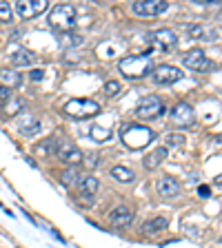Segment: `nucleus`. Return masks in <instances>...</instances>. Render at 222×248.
<instances>
[{
  "instance_id": "nucleus-36",
  "label": "nucleus",
  "mask_w": 222,
  "mask_h": 248,
  "mask_svg": "<svg viewBox=\"0 0 222 248\" xmlns=\"http://www.w3.org/2000/svg\"><path fill=\"white\" fill-rule=\"evenodd\" d=\"M220 244H222V237H220Z\"/></svg>"
},
{
  "instance_id": "nucleus-16",
  "label": "nucleus",
  "mask_w": 222,
  "mask_h": 248,
  "mask_svg": "<svg viewBox=\"0 0 222 248\" xmlns=\"http://www.w3.org/2000/svg\"><path fill=\"white\" fill-rule=\"evenodd\" d=\"M0 84L7 89H16L22 84V76L18 71H14V69H2L0 71Z\"/></svg>"
},
{
  "instance_id": "nucleus-11",
  "label": "nucleus",
  "mask_w": 222,
  "mask_h": 248,
  "mask_svg": "<svg viewBox=\"0 0 222 248\" xmlns=\"http://www.w3.org/2000/svg\"><path fill=\"white\" fill-rule=\"evenodd\" d=\"M171 122L178 124V126H191L196 122V113H193L191 104L180 102L171 108Z\"/></svg>"
},
{
  "instance_id": "nucleus-2",
  "label": "nucleus",
  "mask_w": 222,
  "mask_h": 248,
  "mask_svg": "<svg viewBox=\"0 0 222 248\" xmlns=\"http://www.w3.org/2000/svg\"><path fill=\"white\" fill-rule=\"evenodd\" d=\"M118 69L124 78H131V80H140L151 71V58L147 53L142 56H127L118 62Z\"/></svg>"
},
{
  "instance_id": "nucleus-3",
  "label": "nucleus",
  "mask_w": 222,
  "mask_h": 248,
  "mask_svg": "<svg viewBox=\"0 0 222 248\" xmlns=\"http://www.w3.org/2000/svg\"><path fill=\"white\" fill-rule=\"evenodd\" d=\"M76 7L73 5H56L49 14V25L53 29L62 31V33H69V31L76 27Z\"/></svg>"
},
{
  "instance_id": "nucleus-35",
  "label": "nucleus",
  "mask_w": 222,
  "mask_h": 248,
  "mask_svg": "<svg viewBox=\"0 0 222 248\" xmlns=\"http://www.w3.org/2000/svg\"><path fill=\"white\" fill-rule=\"evenodd\" d=\"M216 184H220V186H222V175H218V177H216Z\"/></svg>"
},
{
  "instance_id": "nucleus-7",
  "label": "nucleus",
  "mask_w": 222,
  "mask_h": 248,
  "mask_svg": "<svg viewBox=\"0 0 222 248\" xmlns=\"http://www.w3.org/2000/svg\"><path fill=\"white\" fill-rule=\"evenodd\" d=\"M136 16H160L162 11L169 9L167 0H136L131 5Z\"/></svg>"
},
{
  "instance_id": "nucleus-22",
  "label": "nucleus",
  "mask_w": 222,
  "mask_h": 248,
  "mask_svg": "<svg viewBox=\"0 0 222 248\" xmlns=\"http://www.w3.org/2000/svg\"><path fill=\"white\" fill-rule=\"evenodd\" d=\"M22 107H25V100L22 98H14V95H11V100L9 102H7V115H18L22 111Z\"/></svg>"
},
{
  "instance_id": "nucleus-8",
  "label": "nucleus",
  "mask_w": 222,
  "mask_h": 248,
  "mask_svg": "<svg viewBox=\"0 0 222 248\" xmlns=\"http://www.w3.org/2000/svg\"><path fill=\"white\" fill-rule=\"evenodd\" d=\"M182 76L185 73L178 67H173V64H160V67H155L151 71V78H154L155 84H173L178 80H182Z\"/></svg>"
},
{
  "instance_id": "nucleus-15",
  "label": "nucleus",
  "mask_w": 222,
  "mask_h": 248,
  "mask_svg": "<svg viewBox=\"0 0 222 248\" xmlns=\"http://www.w3.org/2000/svg\"><path fill=\"white\" fill-rule=\"evenodd\" d=\"M167 226H169V219H167V217H162V215H158V217H154V219H149V222L142 224V228H140V231L145 232V235H155V232L165 231Z\"/></svg>"
},
{
  "instance_id": "nucleus-21",
  "label": "nucleus",
  "mask_w": 222,
  "mask_h": 248,
  "mask_svg": "<svg viewBox=\"0 0 222 248\" xmlns=\"http://www.w3.org/2000/svg\"><path fill=\"white\" fill-rule=\"evenodd\" d=\"M89 135H91L96 142H104V140L111 138V129H104V126H91V129H89Z\"/></svg>"
},
{
  "instance_id": "nucleus-29",
  "label": "nucleus",
  "mask_w": 222,
  "mask_h": 248,
  "mask_svg": "<svg viewBox=\"0 0 222 248\" xmlns=\"http://www.w3.org/2000/svg\"><path fill=\"white\" fill-rule=\"evenodd\" d=\"M120 82H116V80H109V82H104V93H107L109 98H114V95H118L120 93Z\"/></svg>"
},
{
  "instance_id": "nucleus-26",
  "label": "nucleus",
  "mask_w": 222,
  "mask_h": 248,
  "mask_svg": "<svg viewBox=\"0 0 222 248\" xmlns=\"http://www.w3.org/2000/svg\"><path fill=\"white\" fill-rule=\"evenodd\" d=\"M60 42L65 46H78V45H85V38L80 33H67L65 38H60Z\"/></svg>"
},
{
  "instance_id": "nucleus-33",
  "label": "nucleus",
  "mask_w": 222,
  "mask_h": 248,
  "mask_svg": "<svg viewBox=\"0 0 222 248\" xmlns=\"http://www.w3.org/2000/svg\"><path fill=\"white\" fill-rule=\"evenodd\" d=\"M29 78L38 82V80H42V78H45V71H42V69H31V71H29Z\"/></svg>"
},
{
  "instance_id": "nucleus-23",
  "label": "nucleus",
  "mask_w": 222,
  "mask_h": 248,
  "mask_svg": "<svg viewBox=\"0 0 222 248\" xmlns=\"http://www.w3.org/2000/svg\"><path fill=\"white\" fill-rule=\"evenodd\" d=\"M209 31L205 29V27H200V25H189L187 27V36L189 38H193V40H205V36H207Z\"/></svg>"
},
{
  "instance_id": "nucleus-17",
  "label": "nucleus",
  "mask_w": 222,
  "mask_h": 248,
  "mask_svg": "<svg viewBox=\"0 0 222 248\" xmlns=\"http://www.w3.org/2000/svg\"><path fill=\"white\" fill-rule=\"evenodd\" d=\"M167 155H169V149H165V146H160V149H154L145 157V166H147V169H158V166H160L162 162L167 160Z\"/></svg>"
},
{
  "instance_id": "nucleus-4",
  "label": "nucleus",
  "mask_w": 222,
  "mask_h": 248,
  "mask_svg": "<svg viewBox=\"0 0 222 248\" xmlns=\"http://www.w3.org/2000/svg\"><path fill=\"white\" fill-rule=\"evenodd\" d=\"M65 113L71 115V118H93V115H98L100 111V104L96 100H89V98H71L65 102Z\"/></svg>"
},
{
  "instance_id": "nucleus-12",
  "label": "nucleus",
  "mask_w": 222,
  "mask_h": 248,
  "mask_svg": "<svg viewBox=\"0 0 222 248\" xmlns=\"http://www.w3.org/2000/svg\"><path fill=\"white\" fill-rule=\"evenodd\" d=\"M56 155L60 157L62 162H67V164L76 166L83 162L85 153L80 149H76V146L71 144V142H60V144H56Z\"/></svg>"
},
{
  "instance_id": "nucleus-28",
  "label": "nucleus",
  "mask_w": 222,
  "mask_h": 248,
  "mask_svg": "<svg viewBox=\"0 0 222 248\" xmlns=\"http://www.w3.org/2000/svg\"><path fill=\"white\" fill-rule=\"evenodd\" d=\"M14 20V11H11L9 2H0V22H11Z\"/></svg>"
},
{
  "instance_id": "nucleus-27",
  "label": "nucleus",
  "mask_w": 222,
  "mask_h": 248,
  "mask_svg": "<svg viewBox=\"0 0 222 248\" xmlns=\"http://www.w3.org/2000/svg\"><path fill=\"white\" fill-rule=\"evenodd\" d=\"M20 133H22V135H27V138H31V135L40 133V122H38V120H31V124H29V126H27V124H22Z\"/></svg>"
},
{
  "instance_id": "nucleus-9",
  "label": "nucleus",
  "mask_w": 222,
  "mask_h": 248,
  "mask_svg": "<svg viewBox=\"0 0 222 248\" xmlns=\"http://www.w3.org/2000/svg\"><path fill=\"white\" fill-rule=\"evenodd\" d=\"M149 42L158 51H169V49H173V46L178 45V38L171 29H158L149 36Z\"/></svg>"
},
{
  "instance_id": "nucleus-19",
  "label": "nucleus",
  "mask_w": 222,
  "mask_h": 248,
  "mask_svg": "<svg viewBox=\"0 0 222 248\" xmlns=\"http://www.w3.org/2000/svg\"><path fill=\"white\" fill-rule=\"evenodd\" d=\"M34 60H36V56H34L31 51H27V49H20V51H16L14 58H11L14 67H31V64H34Z\"/></svg>"
},
{
  "instance_id": "nucleus-31",
  "label": "nucleus",
  "mask_w": 222,
  "mask_h": 248,
  "mask_svg": "<svg viewBox=\"0 0 222 248\" xmlns=\"http://www.w3.org/2000/svg\"><path fill=\"white\" fill-rule=\"evenodd\" d=\"M83 160H85V164H87L89 169H93V166L98 164V155H96V153H87Z\"/></svg>"
},
{
  "instance_id": "nucleus-25",
  "label": "nucleus",
  "mask_w": 222,
  "mask_h": 248,
  "mask_svg": "<svg viewBox=\"0 0 222 248\" xmlns=\"http://www.w3.org/2000/svg\"><path fill=\"white\" fill-rule=\"evenodd\" d=\"M78 177H80V175H78L76 166H71V169H67V170H65V173H62L60 182H62V184H65V186H73V184H76V180H78Z\"/></svg>"
},
{
  "instance_id": "nucleus-24",
  "label": "nucleus",
  "mask_w": 222,
  "mask_h": 248,
  "mask_svg": "<svg viewBox=\"0 0 222 248\" xmlns=\"http://www.w3.org/2000/svg\"><path fill=\"white\" fill-rule=\"evenodd\" d=\"M185 144V135L182 133H167L165 135V149H171V146H182Z\"/></svg>"
},
{
  "instance_id": "nucleus-10",
  "label": "nucleus",
  "mask_w": 222,
  "mask_h": 248,
  "mask_svg": "<svg viewBox=\"0 0 222 248\" xmlns=\"http://www.w3.org/2000/svg\"><path fill=\"white\" fill-rule=\"evenodd\" d=\"M47 7H49L47 0H18L16 2V9H18L20 18H25V20H31V18L40 16Z\"/></svg>"
},
{
  "instance_id": "nucleus-30",
  "label": "nucleus",
  "mask_w": 222,
  "mask_h": 248,
  "mask_svg": "<svg viewBox=\"0 0 222 248\" xmlns=\"http://www.w3.org/2000/svg\"><path fill=\"white\" fill-rule=\"evenodd\" d=\"M53 140H45V142H40L38 144V153L40 155H51V151H53Z\"/></svg>"
},
{
  "instance_id": "nucleus-5",
  "label": "nucleus",
  "mask_w": 222,
  "mask_h": 248,
  "mask_svg": "<svg viewBox=\"0 0 222 248\" xmlns=\"http://www.w3.org/2000/svg\"><path fill=\"white\" fill-rule=\"evenodd\" d=\"M165 108L167 107L162 102V98H158V95H145V98L136 104V115L140 120H155L165 113Z\"/></svg>"
},
{
  "instance_id": "nucleus-14",
  "label": "nucleus",
  "mask_w": 222,
  "mask_h": 248,
  "mask_svg": "<svg viewBox=\"0 0 222 248\" xmlns=\"http://www.w3.org/2000/svg\"><path fill=\"white\" fill-rule=\"evenodd\" d=\"M158 193H160V197H178L180 195V184H178L173 177H169V175H165V177H160L158 180Z\"/></svg>"
},
{
  "instance_id": "nucleus-1",
  "label": "nucleus",
  "mask_w": 222,
  "mask_h": 248,
  "mask_svg": "<svg viewBox=\"0 0 222 248\" xmlns=\"http://www.w3.org/2000/svg\"><path fill=\"white\" fill-rule=\"evenodd\" d=\"M120 138H122V142L129 146V149L140 151L154 142L155 133L149 126H142V124H124L122 129H120Z\"/></svg>"
},
{
  "instance_id": "nucleus-18",
  "label": "nucleus",
  "mask_w": 222,
  "mask_h": 248,
  "mask_svg": "<svg viewBox=\"0 0 222 248\" xmlns=\"http://www.w3.org/2000/svg\"><path fill=\"white\" fill-rule=\"evenodd\" d=\"M98 188H100V180L96 175H87L80 180V193H83V197H93L98 193Z\"/></svg>"
},
{
  "instance_id": "nucleus-13",
  "label": "nucleus",
  "mask_w": 222,
  "mask_h": 248,
  "mask_svg": "<svg viewBox=\"0 0 222 248\" xmlns=\"http://www.w3.org/2000/svg\"><path fill=\"white\" fill-rule=\"evenodd\" d=\"M109 222L114 224L116 228H127L131 222H134V213L127 206H116L114 211L109 213Z\"/></svg>"
},
{
  "instance_id": "nucleus-20",
  "label": "nucleus",
  "mask_w": 222,
  "mask_h": 248,
  "mask_svg": "<svg viewBox=\"0 0 222 248\" xmlns=\"http://www.w3.org/2000/svg\"><path fill=\"white\" fill-rule=\"evenodd\" d=\"M111 173V177H116L118 182H122V184H129V182H134V173H131L127 166H120V164H116L114 169L109 170Z\"/></svg>"
},
{
  "instance_id": "nucleus-34",
  "label": "nucleus",
  "mask_w": 222,
  "mask_h": 248,
  "mask_svg": "<svg viewBox=\"0 0 222 248\" xmlns=\"http://www.w3.org/2000/svg\"><path fill=\"white\" fill-rule=\"evenodd\" d=\"M198 195H200V197H209V195H211V188H209V186H205V184L198 186Z\"/></svg>"
},
{
  "instance_id": "nucleus-32",
  "label": "nucleus",
  "mask_w": 222,
  "mask_h": 248,
  "mask_svg": "<svg viewBox=\"0 0 222 248\" xmlns=\"http://www.w3.org/2000/svg\"><path fill=\"white\" fill-rule=\"evenodd\" d=\"M9 100H11V89L0 84V102H9Z\"/></svg>"
},
{
  "instance_id": "nucleus-6",
  "label": "nucleus",
  "mask_w": 222,
  "mask_h": 248,
  "mask_svg": "<svg viewBox=\"0 0 222 248\" xmlns=\"http://www.w3.org/2000/svg\"><path fill=\"white\" fill-rule=\"evenodd\" d=\"M182 64H185L187 69H191V71H211L216 64H213V60H209L207 56H205V51H200V49H191V51H187L185 56H182Z\"/></svg>"
}]
</instances>
